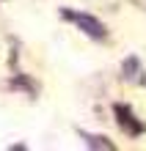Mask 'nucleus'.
I'll return each instance as SVG.
<instances>
[{"instance_id": "1", "label": "nucleus", "mask_w": 146, "mask_h": 151, "mask_svg": "<svg viewBox=\"0 0 146 151\" xmlns=\"http://www.w3.org/2000/svg\"><path fill=\"white\" fill-rule=\"evenodd\" d=\"M63 17L72 19L80 30L86 33V36H91V39H105V25L99 22L97 17H91V14H77V11H63Z\"/></svg>"}, {"instance_id": "2", "label": "nucleus", "mask_w": 146, "mask_h": 151, "mask_svg": "<svg viewBox=\"0 0 146 151\" xmlns=\"http://www.w3.org/2000/svg\"><path fill=\"white\" fill-rule=\"evenodd\" d=\"M116 115H118V124H121V129H127L130 135H141V132H143L141 121H135V115H132V110L127 107V104H116Z\"/></svg>"}, {"instance_id": "3", "label": "nucleus", "mask_w": 146, "mask_h": 151, "mask_svg": "<svg viewBox=\"0 0 146 151\" xmlns=\"http://www.w3.org/2000/svg\"><path fill=\"white\" fill-rule=\"evenodd\" d=\"M88 148H105V151H113V143L108 137H99V135H83Z\"/></svg>"}, {"instance_id": "4", "label": "nucleus", "mask_w": 146, "mask_h": 151, "mask_svg": "<svg viewBox=\"0 0 146 151\" xmlns=\"http://www.w3.org/2000/svg\"><path fill=\"white\" fill-rule=\"evenodd\" d=\"M135 74H138V58H127V63H124V77L132 80Z\"/></svg>"}]
</instances>
